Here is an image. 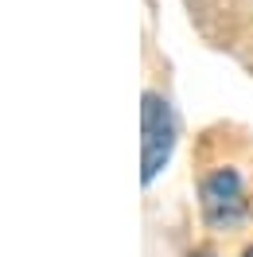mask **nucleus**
<instances>
[{"mask_svg": "<svg viewBox=\"0 0 253 257\" xmlns=\"http://www.w3.org/2000/svg\"><path fill=\"white\" fill-rule=\"evenodd\" d=\"M241 257H253V245H249V249H245V253H241Z\"/></svg>", "mask_w": 253, "mask_h": 257, "instance_id": "nucleus-3", "label": "nucleus"}, {"mask_svg": "<svg viewBox=\"0 0 253 257\" xmlns=\"http://www.w3.org/2000/svg\"><path fill=\"white\" fill-rule=\"evenodd\" d=\"M199 203H203V218L214 230H234L245 222L249 214V199H245V183L234 168H214L199 187Z\"/></svg>", "mask_w": 253, "mask_h": 257, "instance_id": "nucleus-1", "label": "nucleus"}, {"mask_svg": "<svg viewBox=\"0 0 253 257\" xmlns=\"http://www.w3.org/2000/svg\"><path fill=\"white\" fill-rule=\"evenodd\" d=\"M199 257H210V253H199Z\"/></svg>", "mask_w": 253, "mask_h": 257, "instance_id": "nucleus-4", "label": "nucleus"}, {"mask_svg": "<svg viewBox=\"0 0 253 257\" xmlns=\"http://www.w3.org/2000/svg\"><path fill=\"white\" fill-rule=\"evenodd\" d=\"M141 128H144V172H141V179L152 183L164 172V164L172 160V148H175V113L152 90L141 101Z\"/></svg>", "mask_w": 253, "mask_h": 257, "instance_id": "nucleus-2", "label": "nucleus"}]
</instances>
